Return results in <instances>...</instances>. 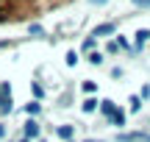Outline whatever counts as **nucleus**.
<instances>
[{
  "mask_svg": "<svg viewBox=\"0 0 150 142\" xmlns=\"http://www.w3.org/2000/svg\"><path fill=\"white\" fill-rule=\"evenodd\" d=\"M114 31H117L114 22H103V25H97L95 31H92V36H108V33H114Z\"/></svg>",
  "mask_w": 150,
  "mask_h": 142,
  "instance_id": "f257e3e1",
  "label": "nucleus"
},
{
  "mask_svg": "<svg viewBox=\"0 0 150 142\" xmlns=\"http://www.w3.org/2000/svg\"><path fill=\"white\" fill-rule=\"evenodd\" d=\"M25 139H39V123L36 120L25 123Z\"/></svg>",
  "mask_w": 150,
  "mask_h": 142,
  "instance_id": "f03ea898",
  "label": "nucleus"
},
{
  "mask_svg": "<svg viewBox=\"0 0 150 142\" xmlns=\"http://www.w3.org/2000/svg\"><path fill=\"white\" fill-rule=\"evenodd\" d=\"M56 134H59V139L70 142V139L75 137V126H59V128H56Z\"/></svg>",
  "mask_w": 150,
  "mask_h": 142,
  "instance_id": "7ed1b4c3",
  "label": "nucleus"
},
{
  "mask_svg": "<svg viewBox=\"0 0 150 142\" xmlns=\"http://www.w3.org/2000/svg\"><path fill=\"white\" fill-rule=\"evenodd\" d=\"M147 39H150V31H147V28H139V31H136V48L134 50H142L147 45Z\"/></svg>",
  "mask_w": 150,
  "mask_h": 142,
  "instance_id": "20e7f679",
  "label": "nucleus"
},
{
  "mask_svg": "<svg viewBox=\"0 0 150 142\" xmlns=\"http://www.w3.org/2000/svg\"><path fill=\"white\" fill-rule=\"evenodd\" d=\"M114 111H117V106H114V100H100V114H103V117H111Z\"/></svg>",
  "mask_w": 150,
  "mask_h": 142,
  "instance_id": "39448f33",
  "label": "nucleus"
},
{
  "mask_svg": "<svg viewBox=\"0 0 150 142\" xmlns=\"http://www.w3.org/2000/svg\"><path fill=\"white\" fill-rule=\"evenodd\" d=\"M108 120H111V126L122 128V126H125V111H122V109H117V111H114L111 117H108Z\"/></svg>",
  "mask_w": 150,
  "mask_h": 142,
  "instance_id": "423d86ee",
  "label": "nucleus"
},
{
  "mask_svg": "<svg viewBox=\"0 0 150 142\" xmlns=\"http://www.w3.org/2000/svg\"><path fill=\"white\" fill-rule=\"evenodd\" d=\"M39 111H42V106H39V103H36V100H31V103H25V114H28V117H31V120H33V117H36V114H39Z\"/></svg>",
  "mask_w": 150,
  "mask_h": 142,
  "instance_id": "0eeeda50",
  "label": "nucleus"
},
{
  "mask_svg": "<svg viewBox=\"0 0 150 142\" xmlns=\"http://www.w3.org/2000/svg\"><path fill=\"white\" fill-rule=\"evenodd\" d=\"M81 109H83L86 114H92V111L97 109V100H95V98H86V100H83V106H81Z\"/></svg>",
  "mask_w": 150,
  "mask_h": 142,
  "instance_id": "6e6552de",
  "label": "nucleus"
},
{
  "mask_svg": "<svg viewBox=\"0 0 150 142\" xmlns=\"http://www.w3.org/2000/svg\"><path fill=\"white\" fill-rule=\"evenodd\" d=\"M103 61H106V59H103V53H97V50H92V53H89V64H95V67H100Z\"/></svg>",
  "mask_w": 150,
  "mask_h": 142,
  "instance_id": "1a4fd4ad",
  "label": "nucleus"
},
{
  "mask_svg": "<svg viewBox=\"0 0 150 142\" xmlns=\"http://www.w3.org/2000/svg\"><path fill=\"white\" fill-rule=\"evenodd\" d=\"M11 109H14V103H11V98H6L0 103V114H11Z\"/></svg>",
  "mask_w": 150,
  "mask_h": 142,
  "instance_id": "9d476101",
  "label": "nucleus"
},
{
  "mask_svg": "<svg viewBox=\"0 0 150 142\" xmlns=\"http://www.w3.org/2000/svg\"><path fill=\"white\" fill-rule=\"evenodd\" d=\"M28 31H31V36H45V28H42V25H36V22H33Z\"/></svg>",
  "mask_w": 150,
  "mask_h": 142,
  "instance_id": "9b49d317",
  "label": "nucleus"
},
{
  "mask_svg": "<svg viewBox=\"0 0 150 142\" xmlns=\"http://www.w3.org/2000/svg\"><path fill=\"white\" fill-rule=\"evenodd\" d=\"M139 109H142V98L134 95V98H131V111H139Z\"/></svg>",
  "mask_w": 150,
  "mask_h": 142,
  "instance_id": "f8f14e48",
  "label": "nucleus"
},
{
  "mask_svg": "<svg viewBox=\"0 0 150 142\" xmlns=\"http://www.w3.org/2000/svg\"><path fill=\"white\" fill-rule=\"evenodd\" d=\"M67 64H70V67L78 64V53H75V50H70V53H67Z\"/></svg>",
  "mask_w": 150,
  "mask_h": 142,
  "instance_id": "ddd939ff",
  "label": "nucleus"
},
{
  "mask_svg": "<svg viewBox=\"0 0 150 142\" xmlns=\"http://www.w3.org/2000/svg\"><path fill=\"white\" fill-rule=\"evenodd\" d=\"M95 89H97V84H95V81H83V92H86V95H92Z\"/></svg>",
  "mask_w": 150,
  "mask_h": 142,
  "instance_id": "4468645a",
  "label": "nucleus"
},
{
  "mask_svg": "<svg viewBox=\"0 0 150 142\" xmlns=\"http://www.w3.org/2000/svg\"><path fill=\"white\" fill-rule=\"evenodd\" d=\"M92 48H95V36H89V39L83 42V50H89V53H92Z\"/></svg>",
  "mask_w": 150,
  "mask_h": 142,
  "instance_id": "2eb2a0df",
  "label": "nucleus"
},
{
  "mask_svg": "<svg viewBox=\"0 0 150 142\" xmlns=\"http://www.w3.org/2000/svg\"><path fill=\"white\" fill-rule=\"evenodd\" d=\"M42 95H45V89L39 87V84H33V98H42Z\"/></svg>",
  "mask_w": 150,
  "mask_h": 142,
  "instance_id": "dca6fc26",
  "label": "nucleus"
},
{
  "mask_svg": "<svg viewBox=\"0 0 150 142\" xmlns=\"http://www.w3.org/2000/svg\"><path fill=\"white\" fill-rule=\"evenodd\" d=\"M106 50H108V53H117V50H120V45H117V42H108V48H106Z\"/></svg>",
  "mask_w": 150,
  "mask_h": 142,
  "instance_id": "f3484780",
  "label": "nucleus"
},
{
  "mask_svg": "<svg viewBox=\"0 0 150 142\" xmlns=\"http://www.w3.org/2000/svg\"><path fill=\"white\" fill-rule=\"evenodd\" d=\"M136 6H142V9H150V0H134Z\"/></svg>",
  "mask_w": 150,
  "mask_h": 142,
  "instance_id": "a211bd4d",
  "label": "nucleus"
},
{
  "mask_svg": "<svg viewBox=\"0 0 150 142\" xmlns=\"http://www.w3.org/2000/svg\"><path fill=\"white\" fill-rule=\"evenodd\" d=\"M142 98H145V100L150 98V84H147V87H142Z\"/></svg>",
  "mask_w": 150,
  "mask_h": 142,
  "instance_id": "6ab92c4d",
  "label": "nucleus"
},
{
  "mask_svg": "<svg viewBox=\"0 0 150 142\" xmlns=\"http://www.w3.org/2000/svg\"><path fill=\"white\" fill-rule=\"evenodd\" d=\"M92 3H95V6H106L108 0H92Z\"/></svg>",
  "mask_w": 150,
  "mask_h": 142,
  "instance_id": "aec40b11",
  "label": "nucleus"
},
{
  "mask_svg": "<svg viewBox=\"0 0 150 142\" xmlns=\"http://www.w3.org/2000/svg\"><path fill=\"white\" fill-rule=\"evenodd\" d=\"M3 137H6V126H0V142H3Z\"/></svg>",
  "mask_w": 150,
  "mask_h": 142,
  "instance_id": "412c9836",
  "label": "nucleus"
},
{
  "mask_svg": "<svg viewBox=\"0 0 150 142\" xmlns=\"http://www.w3.org/2000/svg\"><path fill=\"white\" fill-rule=\"evenodd\" d=\"M8 98H11V95H8ZM3 100H6V95H3V92H0V103H3Z\"/></svg>",
  "mask_w": 150,
  "mask_h": 142,
  "instance_id": "4be33fe9",
  "label": "nucleus"
},
{
  "mask_svg": "<svg viewBox=\"0 0 150 142\" xmlns=\"http://www.w3.org/2000/svg\"><path fill=\"white\" fill-rule=\"evenodd\" d=\"M86 142H103V139H86Z\"/></svg>",
  "mask_w": 150,
  "mask_h": 142,
  "instance_id": "5701e85b",
  "label": "nucleus"
},
{
  "mask_svg": "<svg viewBox=\"0 0 150 142\" xmlns=\"http://www.w3.org/2000/svg\"><path fill=\"white\" fill-rule=\"evenodd\" d=\"M20 142H31V139H25V137H22V139H20Z\"/></svg>",
  "mask_w": 150,
  "mask_h": 142,
  "instance_id": "b1692460",
  "label": "nucleus"
},
{
  "mask_svg": "<svg viewBox=\"0 0 150 142\" xmlns=\"http://www.w3.org/2000/svg\"><path fill=\"white\" fill-rule=\"evenodd\" d=\"M136 142H147V139H145V137H142V139H136Z\"/></svg>",
  "mask_w": 150,
  "mask_h": 142,
  "instance_id": "393cba45",
  "label": "nucleus"
}]
</instances>
